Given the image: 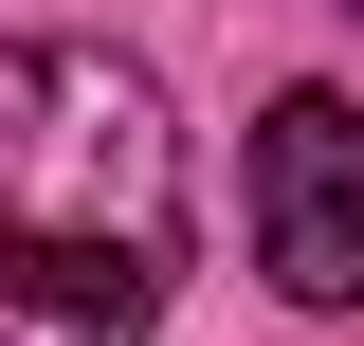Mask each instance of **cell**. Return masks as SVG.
<instances>
[{
  "label": "cell",
  "instance_id": "7a4b0ae2",
  "mask_svg": "<svg viewBox=\"0 0 364 346\" xmlns=\"http://www.w3.org/2000/svg\"><path fill=\"white\" fill-rule=\"evenodd\" d=\"M255 273L291 310H364V110L346 91H273V128H255Z\"/></svg>",
  "mask_w": 364,
  "mask_h": 346
},
{
  "label": "cell",
  "instance_id": "6da1fadb",
  "mask_svg": "<svg viewBox=\"0 0 364 346\" xmlns=\"http://www.w3.org/2000/svg\"><path fill=\"white\" fill-rule=\"evenodd\" d=\"M182 292V128L109 37H0V346H146Z\"/></svg>",
  "mask_w": 364,
  "mask_h": 346
}]
</instances>
